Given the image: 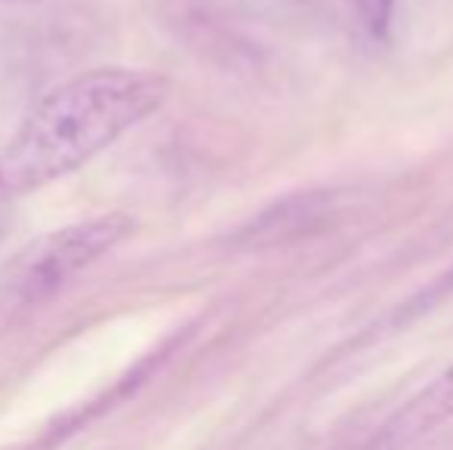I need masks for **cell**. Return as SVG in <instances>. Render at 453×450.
Returning <instances> with one entry per match:
<instances>
[{
  "label": "cell",
  "mask_w": 453,
  "mask_h": 450,
  "mask_svg": "<svg viewBox=\"0 0 453 450\" xmlns=\"http://www.w3.org/2000/svg\"><path fill=\"white\" fill-rule=\"evenodd\" d=\"M170 80L145 68H93L50 90L0 151V194L22 198L81 170L149 120Z\"/></svg>",
  "instance_id": "obj_1"
},
{
  "label": "cell",
  "mask_w": 453,
  "mask_h": 450,
  "mask_svg": "<svg viewBox=\"0 0 453 450\" xmlns=\"http://www.w3.org/2000/svg\"><path fill=\"white\" fill-rule=\"evenodd\" d=\"M133 228L136 223L127 213H105L31 240L0 271V302L10 309H25L50 300L105 253L124 244Z\"/></svg>",
  "instance_id": "obj_2"
},
{
  "label": "cell",
  "mask_w": 453,
  "mask_h": 450,
  "mask_svg": "<svg viewBox=\"0 0 453 450\" xmlns=\"http://www.w3.org/2000/svg\"><path fill=\"white\" fill-rule=\"evenodd\" d=\"M448 420H453V367L388 416L386 426L376 432L373 450H401L435 432Z\"/></svg>",
  "instance_id": "obj_3"
},
{
  "label": "cell",
  "mask_w": 453,
  "mask_h": 450,
  "mask_svg": "<svg viewBox=\"0 0 453 450\" xmlns=\"http://www.w3.org/2000/svg\"><path fill=\"white\" fill-rule=\"evenodd\" d=\"M355 4V12L364 22L370 37L382 41L388 34V25H392V16H395V0H352Z\"/></svg>",
  "instance_id": "obj_4"
},
{
  "label": "cell",
  "mask_w": 453,
  "mask_h": 450,
  "mask_svg": "<svg viewBox=\"0 0 453 450\" xmlns=\"http://www.w3.org/2000/svg\"><path fill=\"white\" fill-rule=\"evenodd\" d=\"M6 225H10V210H6V194H0V238H4Z\"/></svg>",
  "instance_id": "obj_5"
}]
</instances>
